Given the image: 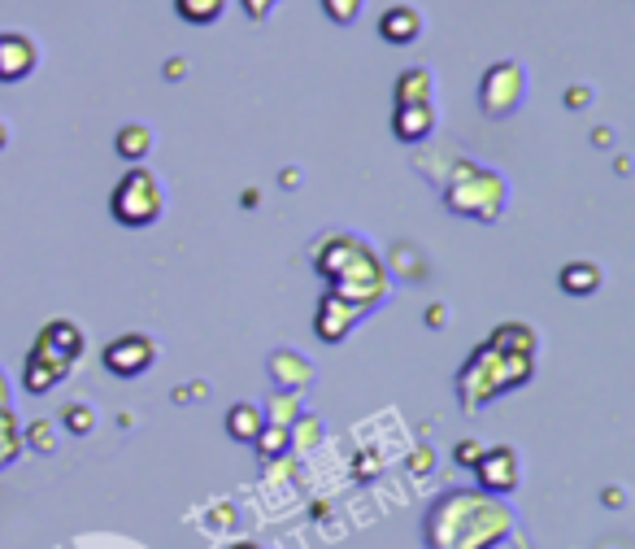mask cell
<instances>
[{"instance_id":"obj_1","label":"cell","mask_w":635,"mask_h":549,"mask_svg":"<svg viewBox=\"0 0 635 549\" xmlns=\"http://www.w3.org/2000/svg\"><path fill=\"white\" fill-rule=\"evenodd\" d=\"M536 375V332L518 327V323H505L492 341H483L475 349V358L462 367L457 375V397L466 410H479L488 406L492 397L501 393H514L523 389L527 380Z\"/></svg>"},{"instance_id":"obj_2","label":"cell","mask_w":635,"mask_h":549,"mask_svg":"<svg viewBox=\"0 0 635 549\" xmlns=\"http://www.w3.org/2000/svg\"><path fill=\"white\" fill-rule=\"evenodd\" d=\"M514 533V515L479 493H448L427 515V546L431 549H492Z\"/></svg>"},{"instance_id":"obj_3","label":"cell","mask_w":635,"mask_h":549,"mask_svg":"<svg viewBox=\"0 0 635 549\" xmlns=\"http://www.w3.org/2000/svg\"><path fill=\"white\" fill-rule=\"evenodd\" d=\"M314 266L317 275L331 284L335 297L344 301H357L361 310H370L374 301H383L387 293V271L383 262L374 258V249L348 231H331L322 236L314 249Z\"/></svg>"},{"instance_id":"obj_4","label":"cell","mask_w":635,"mask_h":549,"mask_svg":"<svg viewBox=\"0 0 635 549\" xmlns=\"http://www.w3.org/2000/svg\"><path fill=\"white\" fill-rule=\"evenodd\" d=\"M444 205L462 218H479V223H496L505 210V179L479 162H457L453 179L444 183Z\"/></svg>"},{"instance_id":"obj_5","label":"cell","mask_w":635,"mask_h":549,"mask_svg":"<svg viewBox=\"0 0 635 549\" xmlns=\"http://www.w3.org/2000/svg\"><path fill=\"white\" fill-rule=\"evenodd\" d=\"M166 210V188L153 170L144 166H131L118 183H113V196H109V214L122 223V227H153Z\"/></svg>"},{"instance_id":"obj_6","label":"cell","mask_w":635,"mask_h":549,"mask_svg":"<svg viewBox=\"0 0 635 549\" xmlns=\"http://www.w3.org/2000/svg\"><path fill=\"white\" fill-rule=\"evenodd\" d=\"M527 96V70L518 61H492L479 83V105L488 118H510Z\"/></svg>"},{"instance_id":"obj_7","label":"cell","mask_w":635,"mask_h":549,"mask_svg":"<svg viewBox=\"0 0 635 549\" xmlns=\"http://www.w3.org/2000/svg\"><path fill=\"white\" fill-rule=\"evenodd\" d=\"M70 367H74V358L61 354V349L39 332L35 345H31V354H26V362H22V389H26L31 397H44V393H52V389L70 375Z\"/></svg>"},{"instance_id":"obj_8","label":"cell","mask_w":635,"mask_h":549,"mask_svg":"<svg viewBox=\"0 0 635 549\" xmlns=\"http://www.w3.org/2000/svg\"><path fill=\"white\" fill-rule=\"evenodd\" d=\"M100 362H105L109 375L135 380V375L153 371V362H157V341H153V336H140V332H127V336H118V341L105 345V358H100Z\"/></svg>"},{"instance_id":"obj_9","label":"cell","mask_w":635,"mask_h":549,"mask_svg":"<svg viewBox=\"0 0 635 549\" xmlns=\"http://www.w3.org/2000/svg\"><path fill=\"white\" fill-rule=\"evenodd\" d=\"M475 480L483 493H514L518 489V454L510 445H496V450H483L479 463H475Z\"/></svg>"},{"instance_id":"obj_10","label":"cell","mask_w":635,"mask_h":549,"mask_svg":"<svg viewBox=\"0 0 635 549\" xmlns=\"http://www.w3.org/2000/svg\"><path fill=\"white\" fill-rule=\"evenodd\" d=\"M361 314H366V310H361L357 301H344V297L326 293V297L317 301V319H314L317 341H322V345H339V341H348V332L357 327Z\"/></svg>"},{"instance_id":"obj_11","label":"cell","mask_w":635,"mask_h":549,"mask_svg":"<svg viewBox=\"0 0 635 549\" xmlns=\"http://www.w3.org/2000/svg\"><path fill=\"white\" fill-rule=\"evenodd\" d=\"M39 61V48L22 31H0V83H22Z\"/></svg>"},{"instance_id":"obj_12","label":"cell","mask_w":635,"mask_h":549,"mask_svg":"<svg viewBox=\"0 0 635 549\" xmlns=\"http://www.w3.org/2000/svg\"><path fill=\"white\" fill-rule=\"evenodd\" d=\"M392 131H396V140H405V144L427 140V135L435 131V105H431V100L396 105V114H392Z\"/></svg>"},{"instance_id":"obj_13","label":"cell","mask_w":635,"mask_h":549,"mask_svg":"<svg viewBox=\"0 0 635 549\" xmlns=\"http://www.w3.org/2000/svg\"><path fill=\"white\" fill-rule=\"evenodd\" d=\"M422 35V13L414 4H392L379 17V39L383 44H414Z\"/></svg>"},{"instance_id":"obj_14","label":"cell","mask_w":635,"mask_h":549,"mask_svg":"<svg viewBox=\"0 0 635 549\" xmlns=\"http://www.w3.org/2000/svg\"><path fill=\"white\" fill-rule=\"evenodd\" d=\"M266 367H271V380H275L279 389H288V393H301V389L314 380V367H310L301 354H292V349H275Z\"/></svg>"},{"instance_id":"obj_15","label":"cell","mask_w":635,"mask_h":549,"mask_svg":"<svg viewBox=\"0 0 635 549\" xmlns=\"http://www.w3.org/2000/svg\"><path fill=\"white\" fill-rule=\"evenodd\" d=\"M601 279H606V271L597 262H566L562 275H558L562 293H571V297H592L601 288Z\"/></svg>"},{"instance_id":"obj_16","label":"cell","mask_w":635,"mask_h":549,"mask_svg":"<svg viewBox=\"0 0 635 549\" xmlns=\"http://www.w3.org/2000/svg\"><path fill=\"white\" fill-rule=\"evenodd\" d=\"M262 428H266V415H262V406H253V402H240V406H231V410H227V437H231V441H240V445H253Z\"/></svg>"},{"instance_id":"obj_17","label":"cell","mask_w":635,"mask_h":549,"mask_svg":"<svg viewBox=\"0 0 635 549\" xmlns=\"http://www.w3.org/2000/svg\"><path fill=\"white\" fill-rule=\"evenodd\" d=\"M113 153L122 157V162H144L148 153H153V131L144 127V122H127V127H118V135H113Z\"/></svg>"},{"instance_id":"obj_18","label":"cell","mask_w":635,"mask_h":549,"mask_svg":"<svg viewBox=\"0 0 635 549\" xmlns=\"http://www.w3.org/2000/svg\"><path fill=\"white\" fill-rule=\"evenodd\" d=\"M435 92V79L427 65H409L400 79H396V105H418V100H431Z\"/></svg>"},{"instance_id":"obj_19","label":"cell","mask_w":635,"mask_h":549,"mask_svg":"<svg viewBox=\"0 0 635 549\" xmlns=\"http://www.w3.org/2000/svg\"><path fill=\"white\" fill-rule=\"evenodd\" d=\"M22 454V423L13 415V406H0V472L13 467Z\"/></svg>"},{"instance_id":"obj_20","label":"cell","mask_w":635,"mask_h":549,"mask_svg":"<svg viewBox=\"0 0 635 549\" xmlns=\"http://www.w3.org/2000/svg\"><path fill=\"white\" fill-rule=\"evenodd\" d=\"M44 336H48V341H52V345H57L61 354H70L74 362L83 358V332H79V327H74L70 319H52V323L44 327Z\"/></svg>"},{"instance_id":"obj_21","label":"cell","mask_w":635,"mask_h":549,"mask_svg":"<svg viewBox=\"0 0 635 549\" xmlns=\"http://www.w3.org/2000/svg\"><path fill=\"white\" fill-rule=\"evenodd\" d=\"M223 9H227V0H175V13H179L183 22H192V26H209V22H218Z\"/></svg>"},{"instance_id":"obj_22","label":"cell","mask_w":635,"mask_h":549,"mask_svg":"<svg viewBox=\"0 0 635 549\" xmlns=\"http://www.w3.org/2000/svg\"><path fill=\"white\" fill-rule=\"evenodd\" d=\"M262 415H271L266 423H279V428H292V423H297V393H288V389H275Z\"/></svg>"},{"instance_id":"obj_23","label":"cell","mask_w":635,"mask_h":549,"mask_svg":"<svg viewBox=\"0 0 635 549\" xmlns=\"http://www.w3.org/2000/svg\"><path fill=\"white\" fill-rule=\"evenodd\" d=\"M22 445H31L35 454H57V428L48 419H35L26 432H22Z\"/></svg>"},{"instance_id":"obj_24","label":"cell","mask_w":635,"mask_h":549,"mask_svg":"<svg viewBox=\"0 0 635 549\" xmlns=\"http://www.w3.org/2000/svg\"><path fill=\"white\" fill-rule=\"evenodd\" d=\"M288 441H292V437H288V428H279V423H266V428L257 432V441H253V445H257L266 458H279V454H288Z\"/></svg>"},{"instance_id":"obj_25","label":"cell","mask_w":635,"mask_h":549,"mask_svg":"<svg viewBox=\"0 0 635 549\" xmlns=\"http://www.w3.org/2000/svg\"><path fill=\"white\" fill-rule=\"evenodd\" d=\"M361 4H366V0H322V13H326L335 26H348V22H357Z\"/></svg>"},{"instance_id":"obj_26","label":"cell","mask_w":635,"mask_h":549,"mask_svg":"<svg viewBox=\"0 0 635 549\" xmlns=\"http://www.w3.org/2000/svg\"><path fill=\"white\" fill-rule=\"evenodd\" d=\"M61 419H65V428H70L74 437H87V432L96 428V415H92V406H79V402H74V406H65V415H61Z\"/></svg>"},{"instance_id":"obj_27","label":"cell","mask_w":635,"mask_h":549,"mask_svg":"<svg viewBox=\"0 0 635 549\" xmlns=\"http://www.w3.org/2000/svg\"><path fill=\"white\" fill-rule=\"evenodd\" d=\"M479 454H483V445H479V441H457V450H453L457 467H475V463H479Z\"/></svg>"},{"instance_id":"obj_28","label":"cell","mask_w":635,"mask_h":549,"mask_svg":"<svg viewBox=\"0 0 635 549\" xmlns=\"http://www.w3.org/2000/svg\"><path fill=\"white\" fill-rule=\"evenodd\" d=\"M240 4H244V13H249V17H257V22H262V17H271V9H275V0H240Z\"/></svg>"},{"instance_id":"obj_29","label":"cell","mask_w":635,"mask_h":549,"mask_svg":"<svg viewBox=\"0 0 635 549\" xmlns=\"http://www.w3.org/2000/svg\"><path fill=\"white\" fill-rule=\"evenodd\" d=\"M588 100H592V92H588V87H571V92H566V105H571V109H584Z\"/></svg>"},{"instance_id":"obj_30","label":"cell","mask_w":635,"mask_h":549,"mask_svg":"<svg viewBox=\"0 0 635 549\" xmlns=\"http://www.w3.org/2000/svg\"><path fill=\"white\" fill-rule=\"evenodd\" d=\"M0 406H13V393H9V375L0 371Z\"/></svg>"},{"instance_id":"obj_31","label":"cell","mask_w":635,"mask_h":549,"mask_svg":"<svg viewBox=\"0 0 635 549\" xmlns=\"http://www.w3.org/2000/svg\"><path fill=\"white\" fill-rule=\"evenodd\" d=\"M9 144V127H4V118H0V148Z\"/></svg>"},{"instance_id":"obj_32","label":"cell","mask_w":635,"mask_h":549,"mask_svg":"<svg viewBox=\"0 0 635 549\" xmlns=\"http://www.w3.org/2000/svg\"><path fill=\"white\" fill-rule=\"evenodd\" d=\"M231 549H271V546H253V541H244V546H231Z\"/></svg>"}]
</instances>
